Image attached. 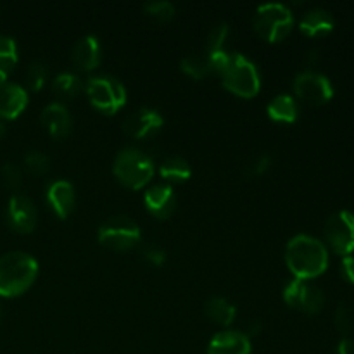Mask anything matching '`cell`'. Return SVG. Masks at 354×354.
<instances>
[{
  "label": "cell",
  "mask_w": 354,
  "mask_h": 354,
  "mask_svg": "<svg viewBox=\"0 0 354 354\" xmlns=\"http://www.w3.org/2000/svg\"><path fill=\"white\" fill-rule=\"evenodd\" d=\"M286 261L296 279L310 280L322 275L328 266V252L322 241L299 234L287 242Z\"/></svg>",
  "instance_id": "6da1fadb"
},
{
  "label": "cell",
  "mask_w": 354,
  "mask_h": 354,
  "mask_svg": "<svg viewBox=\"0 0 354 354\" xmlns=\"http://www.w3.org/2000/svg\"><path fill=\"white\" fill-rule=\"evenodd\" d=\"M38 263L28 252L12 251L0 258V296L16 297L35 282Z\"/></svg>",
  "instance_id": "7a4b0ae2"
},
{
  "label": "cell",
  "mask_w": 354,
  "mask_h": 354,
  "mask_svg": "<svg viewBox=\"0 0 354 354\" xmlns=\"http://www.w3.org/2000/svg\"><path fill=\"white\" fill-rule=\"evenodd\" d=\"M114 175L123 185L130 189H140L147 185L154 175V162L142 151L133 147L123 149L114 159Z\"/></svg>",
  "instance_id": "3957f363"
},
{
  "label": "cell",
  "mask_w": 354,
  "mask_h": 354,
  "mask_svg": "<svg viewBox=\"0 0 354 354\" xmlns=\"http://www.w3.org/2000/svg\"><path fill=\"white\" fill-rule=\"evenodd\" d=\"M294 16L287 6L280 2H266L256 9L254 28L265 40L279 41L292 30Z\"/></svg>",
  "instance_id": "277c9868"
},
{
  "label": "cell",
  "mask_w": 354,
  "mask_h": 354,
  "mask_svg": "<svg viewBox=\"0 0 354 354\" xmlns=\"http://www.w3.org/2000/svg\"><path fill=\"white\" fill-rule=\"evenodd\" d=\"M223 83L228 90L241 97H254L259 92L261 80L258 68L242 54H232L227 68L221 73Z\"/></svg>",
  "instance_id": "5b68a950"
},
{
  "label": "cell",
  "mask_w": 354,
  "mask_h": 354,
  "mask_svg": "<svg viewBox=\"0 0 354 354\" xmlns=\"http://www.w3.org/2000/svg\"><path fill=\"white\" fill-rule=\"evenodd\" d=\"M86 93L93 106L106 114H114L127 102V88L113 76H93L86 83Z\"/></svg>",
  "instance_id": "8992f818"
},
{
  "label": "cell",
  "mask_w": 354,
  "mask_h": 354,
  "mask_svg": "<svg viewBox=\"0 0 354 354\" xmlns=\"http://www.w3.org/2000/svg\"><path fill=\"white\" fill-rule=\"evenodd\" d=\"M99 241L114 251H128L140 241V227L128 216H114L99 228Z\"/></svg>",
  "instance_id": "52a82bcc"
},
{
  "label": "cell",
  "mask_w": 354,
  "mask_h": 354,
  "mask_svg": "<svg viewBox=\"0 0 354 354\" xmlns=\"http://www.w3.org/2000/svg\"><path fill=\"white\" fill-rule=\"evenodd\" d=\"M325 237L337 254L351 256L354 252V213L341 209L325 223Z\"/></svg>",
  "instance_id": "ba28073f"
},
{
  "label": "cell",
  "mask_w": 354,
  "mask_h": 354,
  "mask_svg": "<svg viewBox=\"0 0 354 354\" xmlns=\"http://www.w3.org/2000/svg\"><path fill=\"white\" fill-rule=\"evenodd\" d=\"M294 90L301 100L313 104V106L328 102L334 97V86H332L330 80L322 73L311 71V69H306L296 76Z\"/></svg>",
  "instance_id": "9c48e42d"
},
{
  "label": "cell",
  "mask_w": 354,
  "mask_h": 354,
  "mask_svg": "<svg viewBox=\"0 0 354 354\" xmlns=\"http://www.w3.org/2000/svg\"><path fill=\"white\" fill-rule=\"evenodd\" d=\"M283 299L289 306L297 308L304 313H318L325 304V296L322 289L311 286L308 280L294 279L283 289Z\"/></svg>",
  "instance_id": "30bf717a"
},
{
  "label": "cell",
  "mask_w": 354,
  "mask_h": 354,
  "mask_svg": "<svg viewBox=\"0 0 354 354\" xmlns=\"http://www.w3.org/2000/svg\"><path fill=\"white\" fill-rule=\"evenodd\" d=\"M7 221L14 230L21 234L33 230L37 225V209L30 197L24 194H16L10 197L9 206H7Z\"/></svg>",
  "instance_id": "8fae6325"
},
{
  "label": "cell",
  "mask_w": 354,
  "mask_h": 354,
  "mask_svg": "<svg viewBox=\"0 0 354 354\" xmlns=\"http://www.w3.org/2000/svg\"><path fill=\"white\" fill-rule=\"evenodd\" d=\"M165 120L161 114L156 109H149V107H142V109L135 111V113L128 114L127 120L123 121V130L127 131L130 137L144 138L147 135L154 133L162 127Z\"/></svg>",
  "instance_id": "7c38bea8"
},
{
  "label": "cell",
  "mask_w": 354,
  "mask_h": 354,
  "mask_svg": "<svg viewBox=\"0 0 354 354\" xmlns=\"http://www.w3.org/2000/svg\"><path fill=\"white\" fill-rule=\"evenodd\" d=\"M145 207L154 214L156 218H169L176 207V197L173 187L168 183H156L149 187L144 194Z\"/></svg>",
  "instance_id": "4fadbf2b"
},
{
  "label": "cell",
  "mask_w": 354,
  "mask_h": 354,
  "mask_svg": "<svg viewBox=\"0 0 354 354\" xmlns=\"http://www.w3.org/2000/svg\"><path fill=\"white\" fill-rule=\"evenodd\" d=\"M252 346L249 335L239 330H223L211 339L207 354H251Z\"/></svg>",
  "instance_id": "5bb4252c"
},
{
  "label": "cell",
  "mask_w": 354,
  "mask_h": 354,
  "mask_svg": "<svg viewBox=\"0 0 354 354\" xmlns=\"http://www.w3.org/2000/svg\"><path fill=\"white\" fill-rule=\"evenodd\" d=\"M28 104V92L21 85L0 82V116L12 120L19 116Z\"/></svg>",
  "instance_id": "9a60e30c"
},
{
  "label": "cell",
  "mask_w": 354,
  "mask_h": 354,
  "mask_svg": "<svg viewBox=\"0 0 354 354\" xmlns=\"http://www.w3.org/2000/svg\"><path fill=\"white\" fill-rule=\"evenodd\" d=\"M47 201L57 216L66 218L73 211L76 203L75 189L66 180H55L47 189Z\"/></svg>",
  "instance_id": "2e32d148"
},
{
  "label": "cell",
  "mask_w": 354,
  "mask_h": 354,
  "mask_svg": "<svg viewBox=\"0 0 354 354\" xmlns=\"http://www.w3.org/2000/svg\"><path fill=\"white\" fill-rule=\"evenodd\" d=\"M41 123L54 137H64L71 130V116L61 102L47 104L41 111Z\"/></svg>",
  "instance_id": "e0dca14e"
},
{
  "label": "cell",
  "mask_w": 354,
  "mask_h": 354,
  "mask_svg": "<svg viewBox=\"0 0 354 354\" xmlns=\"http://www.w3.org/2000/svg\"><path fill=\"white\" fill-rule=\"evenodd\" d=\"M335 26V21L328 10L322 9V7H315V9L308 10L299 21V28L304 35L308 37H324V35L330 33Z\"/></svg>",
  "instance_id": "ac0fdd59"
},
{
  "label": "cell",
  "mask_w": 354,
  "mask_h": 354,
  "mask_svg": "<svg viewBox=\"0 0 354 354\" xmlns=\"http://www.w3.org/2000/svg\"><path fill=\"white\" fill-rule=\"evenodd\" d=\"M73 62L85 71H90V69L99 66L100 45L93 35H86L76 41L75 47H73Z\"/></svg>",
  "instance_id": "d6986e66"
},
{
  "label": "cell",
  "mask_w": 354,
  "mask_h": 354,
  "mask_svg": "<svg viewBox=\"0 0 354 354\" xmlns=\"http://www.w3.org/2000/svg\"><path fill=\"white\" fill-rule=\"evenodd\" d=\"M268 116L275 121L292 123L297 120V104L294 97L280 93L268 104Z\"/></svg>",
  "instance_id": "ffe728a7"
},
{
  "label": "cell",
  "mask_w": 354,
  "mask_h": 354,
  "mask_svg": "<svg viewBox=\"0 0 354 354\" xmlns=\"http://www.w3.org/2000/svg\"><path fill=\"white\" fill-rule=\"evenodd\" d=\"M159 173H161L162 178L169 180V182H183L192 175V169H190L187 159H183L182 156H169L161 162Z\"/></svg>",
  "instance_id": "44dd1931"
},
{
  "label": "cell",
  "mask_w": 354,
  "mask_h": 354,
  "mask_svg": "<svg viewBox=\"0 0 354 354\" xmlns=\"http://www.w3.org/2000/svg\"><path fill=\"white\" fill-rule=\"evenodd\" d=\"M206 315L220 325H230L235 320L237 310L225 297H211L206 303Z\"/></svg>",
  "instance_id": "7402d4cb"
},
{
  "label": "cell",
  "mask_w": 354,
  "mask_h": 354,
  "mask_svg": "<svg viewBox=\"0 0 354 354\" xmlns=\"http://www.w3.org/2000/svg\"><path fill=\"white\" fill-rule=\"evenodd\" d=\"M17 62L16 41L9 37H0V82H6Z\"/></svg>",
  "instance_id": "603a6c76"
},
{
  "label": "cell",
  "mask_w": 354,
  "mask_h": 354,
  "mask_svg": "<svg viewBox=\"0 0 354 354\" xmlns=\"http://www.w3.org/2000/svg\"><path fill=\"white\" fill-rule=\"evenodd\" d=\"M52 88L61 97H75L82 90V82L75 73H61L54 78Z\"/></svg>",
  "instance_id": "cb8c5ba5"
},
{
  "label": "cell",
  "mask_w": 354,
  "mask_h": 354,
  "mask_svg": "<svg viewBox=\"0 0 354 354\" xmlns=\"http://www.w3.org/2000/svg\"><path fill=\"white\" fill-rule=\"evenodd\" d=\"M180 66H182L183 73H187V75H190L192 78H204V76H207L211 73L209 69V64H207V59L206 57H201V55H185V57L182 59V62H180Z\"/></svg>",
  "instance_id": "d4e9b609"
},
{
  "label": "cell",
  "mask_w": 354,
  "mask_h": 354,
  "mask_svg": "<svg viewBox=\"0 0 354 354\" xmlns=\"http://www.w3.org/2000/svg\"><path fill=\"white\" fill-rule=\"evenodd\" d=\"M144 9L149 16L159 21L171 19L173 14H175V6L169 0H152V2L145 3Z\"/></svg>",
  "instance_id": "484cf974"
},
{
  "label": "cell",
  "mask_w": 354,
  "mask_h": 354,
  "mask_svg": "<svg viewBox=\"0 0 354 354\" xmlns=\"http://www.w3.org/2000/svg\"><path fill=\"white\" fill-rule=\"evenodd\" d=\"M47 66L40 61L31 62L26 71V85L31 90H40L47 82Z\"/></svg>",
  "instance_id": "4316f807"
},
{
  "label": "cell",
  "mask_w": 354,
  "mask_h": 354,
  "mask_svg": "<svg viewBox=\"0 0 354 354\" xmlns=\"http://www.w3.org/2000/svg\"><path fill=\"white\" fill-rule=\"evenodd\" d=\"M335 327L341 334H349L354 327V311L348 303H341L335 310Z\"/></svg>",
  "instance_id": "83f0119b"
},
{
  "label": "cell",
  "mask_w": 354,
  "mask_h": 354,
  "mask_svg": "<svg viewBox=\"0 0 354 354\" xmlns=\"http://www.w3.org/2000/svg\"><path fill=\"white\" fill-rule=\"evenodd\" d=\"M228 37V26L225 23L218 24L213 30L209 31V37H207V54L209 52H218L223 50V44Z\"/></svg>",
  "instance_id": "f1b7e54d"
},
{
  "label": "cell",
  "mask_w": 354,
  "mask_h": 354,
  "mask_svg": "<svg viewBox=\"0 0 354 354\" xmlns=\"http://www.w3.org/2000/svg\"><path fill=\"white\" fill-rule=\"evenodd\" d=\"M24 162H26V168L30 171L41 175V173H45L48 169V162L50 161H48V156L44 154V152L30 151L26 154V158H24Z\"/></svg>",
  "instance_id": "f546056e"
},
{
  "label": "cell",
  "mask_w": 354,
  "mask_h": 354,
  "mask_svg": "<svg viewBox=\"0 0 354 354\" xmlns=\"http://www.w3.org/2000/svg\"><path fill=\"white\" fill-rule=\"evenodd\" d=\"M270 165H272V158H270L268 154H259V156H256V158L252 159L251 162H249V166H248V175H249V176H259V175H263V173H265L266 169L270 168Z\"/></svg>",
  "instance_id": "4dcf8cb0"
},
{
  "label": "cell",
  "mask_w": 354,
  "mask_h": 354,
  "mask_svg": "<svg viewBox=\"0 0 354 354\" xmlns=\"http://www.w3.org/2000/svg\"><path fill=\"white\" fill-rule=\"evenodd\" d=\"M2 176L3 180H6L7 185L12 187V189H16V187L21 185V169L17 168L14 162H7V165H3Z\"/></svg>",
  "instance_id": "1f68e13d"
},
{
  "label": "cell",
  "mask_w": 354,
  "mask_h": 354,
  "mask_svg": "<svg viewBox=\"0 0 354 354\" xmlns=\"http://www.w3.org/2000/svg\"><path fill=\"white\" fill-rule=\"evenodd\" d=\"M144 256L145 259H147L149 263H152L154 266L165 265L166 261V252L162 251L161 248H147L144 251Z\"/></svg>",
  "instance_id": "d6a6232c"
},
{
  "label": "cell",
  "mask_w": 354,
  "mask_h": 354,
  "mask_svg": "<svg viewBox=\"0 0 354 354\" xmlns=\"http://www.w3.org/2000/svg\"><path fill=\"white\" fill-rule=\"evenodd\" d=\"M341 272L349 283H354V256H344L342 258Z\"/></svg>",
  "instance_id": "836d02e7"
},
{
  "label": "cell",
  "mask_w": 354,
  "mask_h": 354,
  "mask_svg": "<svg viewBox=\"0 0 354 354\" xmlns=\"http://www.w3.org/2000/svg\"><path fill=\"white\" fill-rule=\"evenodd\" d=\"M335 354H354V339L344 337L341 342H339L337 349H335Z\"/></svg>",
  "instance_id": "e575fe53"
},
{
  "label": "cell",
  "mask_w": 354,
  "mask_h": 354,
  "mask_svg": "<svg viewBox=\"0 0 354 354\" xmlns=\"http://www.w3.org/2000/svg\"><path fill=\"white\" fill-rule=\"evenodd\" d=\"M3 131H6V128H3V123H2V121H0V138H2Z\"/></svg>",
  "instance_id": "d590c367"
},
{
  "label": "cell",
  "mask_w": 354,
  "mask_h": 354,
  "mask_svg": "<svg viewBox=\"0 0 354 354\" xmlns=\"http://www.w3.org/2000/svg\"><path fill=\"white\" fill-rule=\"evenodd\" d=\"M0 313H2V310H0Z\"/></svg>",
  "instance_id": "8d00e7d4"
}]
</instances>
